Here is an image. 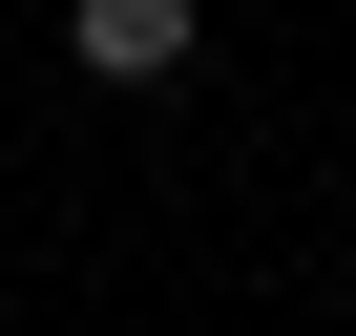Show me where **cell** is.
<instances>
[{
  "instance_id": "1",
  "label": "cell",
  "mask_w": 356,
  "mask_h": 336,
  "mask_svg": "<svg viewBox=\"0 0 356 336\" xmlns=\"http://www.w3.org/2000/svg\"><path fill=\"white\" fill-rule=\"evenodd\" d=\"M189 43H210V0H63V63L84 84H168Z\"/></svg>"
}]
</instances>
